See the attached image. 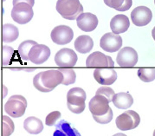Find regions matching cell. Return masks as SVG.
I'll return each instance as SVG.
<instances>
[{
	"mask_svg": "<svg viewBox=\"0 0 155 136\" xmlns=\"http://www.w3.org/2000/svg\"><path fill=\"white\" fill-rule=\"evenodd\" d=\"M63 75L59 70L50 69L40 72L33 79L34 87L41 92H50L56 86L62 83Z\"/></svg>",
	"mask_w": 155,
	"mask_h": 136,
	"instance_id": "1",
	"label": "cell"
},
{
	"mask_svg": "<svg viewBox=\"0 0 155 136\" xmlns=\"http://www.w3.org/2000/svg\"><path fill=\"white\" fill-rule=\"evenodd\" d=\"M56 8L57 12L67 20H75L83 13L79 0H57Z\"/></svg>",
	"mask_w": 155,
	"mask_h": 136,
	"instance_id": "2",
	"label": "cell"
},
{
	"mask_svg": "<svg viewBox=\"0 0 155 136\" xmlns=\"http://www.w3.org/2000/svg\"><path fill=\"white\" fill-rule=\"evenodd\" d=\"M87 95L85 91L75 87L68 90L67 94V106L68 108L74 114H81L85 109V101Z\"/></svg>",
	"mask_w": 155,
	"mask_h": 136,
	"instance_id": "3",
	"label": "cell"
},
{
	"mask_svg": "<svg viewBox=\"0 0 155 136\" xmlns=\"http://www.w3.org/2000/svg\"><path fill=\"white\" fill-rule=\"evenodd\" d=\"M27 108V101L24 96L16 95L10 97L5 104V110L13 118L22 117Z\"/></svg>",
	"mask_w": 155,
	"mask_h": 136,
	"instance_id": "4",
	"label": "cell"
},
{
	"mask_svg": "<svg viewBox=\"0 0 155 136\" xmlns=\"http://www.w3.org/2000/svg\"><path fill=\"white\" fill-rule=\"evenodd\" d=\"M140 122L139 114L134 110H127L116 118L115 123L119 129L128 131L136 128Z\"/></svg>",
	"mask_w": 155,
	"mask_h": 136,
	"instance_id": "5",
	"label": "cell"
},
{
	"mask_svg": "<svg viewBox=\"0 0 155 136\" xmlns=\"http://www.w3.org/2000/svg\"><path fill=\"white\" fill-rule=\"evenodd\" d=\"M33 9L31 5L27 3H19L14 5L12 10V18L19 25H25L29 23L33 18Z\"/></svg>",
	"mask_w": 155,
	"mask_h": 136,
	"instance_id": "6",
	"label": "cell"
},
{
	"mask_svg": "<svg viewBox=\"0 0 155 136\" xmlns=\"http://www.w3.org/2000/svg\"><path fill=\"white\" fill-rule=\"evenodd\" d=\"M50 37L55 43L64 45L72 41L74 37V32L72 29L67 25H58L52 30Z\"/></svg>",
	"mask_w": 155,
	"mask_h": 136,
	"instance_id": "7",
	"label": "cell"
},
{
	"mask_svg": "<svg viewBox=\"0 0 155 136\" xmlns=\"http://www.w3.org/2000/svg\"><path fill=\"white\" fill-rule=\"evenodd\" d=\"M109 102L110 101L105 96L101 95H95V96L90 100L88 104V108L92 113V115L101 116L108 113L112 109L109 106Z\"/></svg>",
	"mask_w": 155,
	"mask_h": 136,
	"instance_id": "8",
	"label": "cell"
},
{
	"mask_svg": "<svg viewBox=\"0 0 155 136\" xmlns=\"http://www.w3.org/2000/svg\"><path fill=\"white\" fill-rule=\"evenodd\" d=\"M122 38L118 34L114 33H106L103 37L101 38L100 46L103 50L107 52H115L119 50L122 46Z\"/></svg>",
	"mask_w": 155,
	"mask_h": 136,
	"instance_id": "9",
	"label": "cell"
},
{
	"mask_svg": "<svg viewBox=\"0 0 155 136\" xmlns=\"http://www.w3.org/2000/svg\"><path fill=\"white\" fill-rule=\"evenodd\" d=\"M116 62L120 67H134L138 62L136 50L131 47H125L119 51Z\"/></svg>",
	"mask_w": 155,
	"mask_h": 136,
	"instance_id": "10",
	"label": "cell"
},
{
	"mask_svg": "<svg viewBox=\"0 0 155 136\" xmlns=\"http://www.w3.org/2000/svg\"><path fill=\"white\" fill-rule=\"evenodd\" d=\"M153 13L151 10L146 6H138L131 12V20L134 25L141 27L147 25L152 21Z\"/></svg>",
	"mask_w": 155,
	"mask_h": 136,
	"instance_id": "11",
	"label": "cell"
},
{
	"mask_svg": "<svg viewBox=\"0 0 155 136\" xmlns=\"http://www.w3.org/2000/svg\"><path fill=\"white\" fill-rule=\"evenodd\" d=\"M55 62L59 67H74L77 62V55L73 50L64 48L56 53Z\"/></svg>",
	"mask_w": 155,
	"mask_h": 136,
	"instance_id": "12",
	"label": "cell"
},
{
	"mask_svg": "<svg viewBox=\"0 0 155 136\" xmlns=\"http://www.w3.org/2000/svg\"><path fill=\"white\" fill-rule=\"evenodd\" d=\"M50 56V48L44 44H36L29 53V59L35 64H42L46 62Z\"/></svg>",
	"mask_w": 155,
	"mask_h": 136,
	"instance_id": "13",
	"label": "cell"
},
{
	"mask_svg": "<svg viewBox=\"0 0 155 136\" xmlns=\"http://www.w3.org/2000/svg\"><path fill=\"white\" fill-rule=\"evenodd\" d=\"M87 67H114V62L110 56L104 55L100 51H95L87 56L86 60Z\"/></svg>",
	"mask_w": 155,
	"mask_h": 136,
	"instance_id": "14",
	"label": "cell"
},
{
	"mask_svg": "<svg viewBox=\"0 0 155 136\" xmlns=\"http://www.w3.org/2000/svg\"><path fill=\"white\" fill-rule=\"evenodd\" d=\"M94 77L101 85H111L117 79V73L114 68H96Z\"/></svg>",
	"mask_w": 155,
	"mask_h": 136,
	"instance_id": "15",
	"label": "cell"
},
{
	"mask_svg": "<svg viewBox=\"0 0 155 136\" xmlns=\"http://www.w3.org/2000/svg\"><path fill=\"white\" fill-rule=\"evenodd\" d=\"M77 26L81 31L85 32H90L95 30L98 25V18L92 13L86 12L81 14L77 19Z\"/></svg>",
	"mask_w": 155,
	"mask_h": 136,
	"instance_id": "16",
	"label": "cell"
},
{
	"mask_svg": "<svg viewBox=\"0 0 155 136\" xmlns=\"http://www.w3.org/2000/svg\"><path fill=\"white\" fill-rule=\"evenodd\" d=\"M129 27H130L129 19L127 16L122 15V14L114 16L110 22V28L113 33L114 34L124 33L128 30Z\"/></svg>",
	"mask_w": 155,
	"mask_h": 136,
	"instance_id": "17",
	"label": "cell"
},
{
	"mask_svg": "<svg viewBox=\"0 0 155 136\" xmlns=\"http://www.w3.org/2000/svg\"><path fill=\"white\" fill-rule=\"evenodd\" d=\"M53 136H81V134L75 128H71L68 122L62 120L56 124V130Z\"/></svg>",
	"mask_w": 155,
	"mask_h": 136,
	"instance_id": "18",
	"label": "cell"
},
{
	"mask_svg": "<svg viewBox=\"0 0 155 136\" xmlns=\"http://www.w3.org/2000/svg\"><path fill=\"white\" fill-rule=\"evenodd\" d=\"M113 103L119 109H127L133 105L134 99L129 93H118L114 95Z\"/></svg>",
	"mask_w": 155,
	"mask_h": 136,
	"instance_id": "19",
	"label": "cell"
},
{
	"mask_svg": "<svg viewBox=\"0 0 155 136\" xmlns=\"http://www.w3.org/2000/svg\"><path fill=\"white\" fill-rule=\"evenodd\" d=\"M94 42L92 38L87 35H81L74 41V48L81 54H86L93 49Z\"/></svg>",
	"mask_w": 155,
	"mask_h": 136,
	"instance_id": "20",
	"label": "cell"
},
{
	"mask_svg": "<svg viewBox=\"0 0 155 136\" xmlns=\"http://www.w3.org/2000/svg\"><path fill=\"white\" fill-rule=\"evenodd\" d=\"M24 128L25 131L31 134H38L44 129V125L41 120L38 118L31 116L25 119L24 121Z\"/></svg>",
	"mask_w": 155,
	"mask_h": 136,
	"instance_id": "21",
	"label": "cell"
},
{
	"mask_svg": "<svg viewBox=\"0 0 155 136\" xmlns=\"http://www.w3.org/2000/svg\"><path fill=\"white\" fill-rule=\"evenodd\" d=\"M19 36L18 29L15 25L5 24L3 26V42L12 43L17 40Z\"/></svg>",
	"mask_w": 155,
	"mask_h": 136,
	"instance_id": "22",
	"label": "cell"
},
{
	"mask_svg": "<svg viewBox=\"0 0 155 136\" xmlns=\"http://www.w3.org/2000/svg\"><path fill=\"white\" fill-rule=\"evenodd\" d=\"M108 7L115 9L118 12H126L129 10L133 5L132 0H103Z\"/></svg>",
	"mask_w": 155,
	"mask_h": 136,
	"instance_id": "23",
	"label": "cell"
},
{
	"mask_svg": "<svg viewBox=\"0 0 155 136\" xmlns=\"http://www.w3.org/2000/svg\"><path fill=\"white\" fill-rule=\"evenodd\" d=\"M36 44H37V42L32 41V40H27V41H24L23 43L19 45L18 47V53L21 58L24 61H29V53L30 50H31V48L33 46H35Z\"/></svg>",
	"mask_w": 155,
	"mask_h": 136,
	"instance_id": "24",
	"label": "cell"
},
{
	"mask_svg": "<svg viewBox=\"0 0 155 136\" xmlns=\"http://www.w3.org/2000/svg\"><path fill=\"white\" fill-rule=\"evenodd\" d=\"M138 76L144 82H150L155 79V69L153 68H140L138 70Z\"/></svg>",
	"mask_w": 155,
	"mask_h": 136,
	"instance_id": "25",
	"label": "cell"
},
{
	"mask_svg": "<svg viewBox=\"0 0 155 136\" xmlns=\"http://www.w3.org/2000/svg\"><path fill=\"white\" fill-rule=\"evenodd\" d=\"M59 71H61L63 75V81L62 84L63 85H70L73 84L75 81V72L72 68H59Z\"/></svg>",
	"mask_w": 155,
	"mask_h": 136,
	"instance_id": "26",
	"label": "cell"
},
{
	"mask_svg": "<svg viewBox=\"0 0 155 136\" xmlns=\"http://www.w3.org/2000/svg\"><path fill=\"white\" fill-rule=\"evenodd\" d=\"M14 122L8 116H3V136H10L14 132Z\"/></svg>",
	"mask_w": 155,
	"mask_h": 136,
	"instance_id": "27",
	"label": "cell"
},
{
	"mask_svg": "<svg viewBox=\"0 0 155 136\" xmlns=\"http://www.w3.org/2000/svg\"><path fill=\"white\" fill-rule=\"evenodd\" d=\"M95 95H101L107 97L108 99V101L111 102V101H113V98H114L115 94H114V91L113 90V88H111L107 86H102L97 89Z\"/></svg>",
	"mask_w": 155,
	"mask_h": 136,
	"instance_id": "28",
	"label": "cell"
},
{
	"mask_svg": "<svg viewBox=\"0 0 155 136\" xmlns=\"http://www.w3.org/2000/svg\"><path fill=\"white\" fill-rule=\"evenodd\" d=\"M61 117V113L59 111H54L50 113L45 119V124L47 126L56 125V121Z\"/></svg>",
	"mask_w": 155,
	"mask_h": 136,
	"instance_id": "29",
	"label": "cell"
},
{
	"mask_svg": "<svg viewBox=\"0 0 155 136\" xmlns=\"http://www.w3.org/2000/svg\"><path fill=\"white\" fill-rule=\"evenodd\" d=\"M94 120L100 124H107L110 122L113 119V111L112 109L108 113H107L106 114L101 115V116H96V115H93Z\"/></svg>",
	"mask_w": 155,
	"mask_h": 136,
	"instance_id": "30",
	"label": "cell"
},
{
	"mask_svg": "<svg viewBox=\"0 0 155 136\" xmlns=\"http://www.w3.org/2000/svg\"><path fill=\"white\" fill-rule=\"evenodd\" d=\"M3 52H4V56H3V63L4 65H7L9 64V62L12 59V56L13 55V49H12L9 46H4L3 47Z\"/></svg>",
	"mask_w": 155,
	"mask_h": 136,
	"instance_id": "31",
	"label": "cell"
},
{
	"mask_svg": "<svg viewBox=\"0 0 155 136\" xmlns=\"http://www.w3.org/2000/svg\"><path fill=\"white\" fill-rule=\"evenodd\" d=\"M23 2L31 5L32 7L34 5V4H35V0H13V6L16 5H18L19 3H23Z\"/></svg>",
	"mask_w": 155,
	"mask_h": 136,
	"instance_id": "32",
	"label": "cell"
},
{
	"mask_svg": "<svg viewBox=\"0 0 155 136\" xmlns=\"http://www.w3.org/2000/svg\"><path fill=\"white\" fill-rule=\"evenodd\" d=\"M152 36H153V38L154 39L155 41V27L153 29V31H152Z\"/></svg>",
	"mask_w": 155,
	"mask_h": 136,
	"instance_id": "33",
	"label": "cell"
},
{
	"mask_svg": "<svg viewBox=\"0 0 155 136\" xmlns=\"http://www.w3.org/2000/svg\"><path fill=\"white\" fill-rule=\"evenodd\" d=\"M113 136H127L124 134H122V133H119V134H114V135Z\"/></svg>",
	"mask_w": 155,
	"mask_h": 136,
	"instance_id": "34",
	"label": "cell"
},
{
	"mask_svg": "<svg viewBox=\"0 0 155 136\" xmlns=\"http://www.w3.org/2000/svg\"><path fill=\"white\" fill-rule=\"evenodd\" d=\"M153 136H155V130H154V132H153Z\"/></svg>",
	"mask_w": 155,
	"mask_h": 136,
	"instance_id": "35",
	"label": "cell"
},
{
	"mask_svg": "<svg viewBox=\"0 0 155 136\" xmlns=\"http://www.w3.org/2000/svg\"><path fill=\"white\" fill-rule=\"evenodd\" d=\"M154 4H155V0H154Z\"/></svg>",
	"mask_w": 155,
	"mask_h": 136,
	"instance_id": "36",
	"label": "cell"
}]
</instances>
